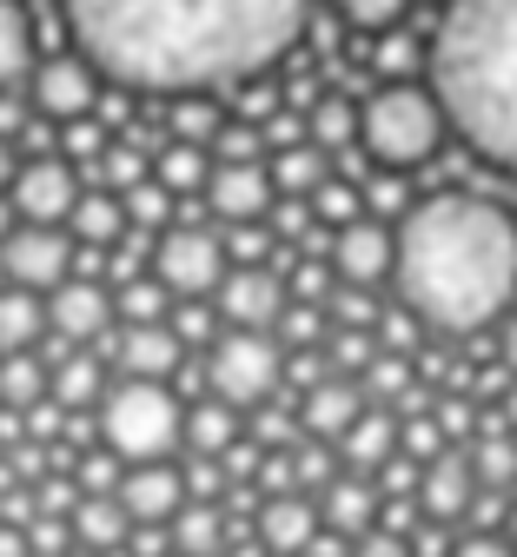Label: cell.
Instances as JSON below:
<instances>
[{
    "label": "cell",
    "instance_id": "1",
    "mask_svg": "<svg viewBox=\"0 0 517 557\" xmlns=\"http://www.w3.org/2000/svg\"><path fill=\"white\" fill-rule=\"evenodd\" d=\"M73 47L133 94H219L259 81L306 34L312 0H60Z\"/></svg>",
    "mask_w": 517,
    "mask_h": 557
},
{
    "label": "cell",
    "instance_id": "2",
    "mask_svg": "<svg viewBox=\"0 0 517 557\" xmlns=\"http://www.w3.org/2000/svg\"><path fill=\"white\" fill-rule=\"evenodd\" d=\"M398 306L445 338L504 325L517 306V213L491 193H424L398 220Z\"/></svg>",
    "mask_w": 517,
    "mask_h": 557
},
{
    "label": "cell",
    "instance_id": "3",
    "mask_svg": "<svg viewBox=\"0 0 517 557\" xmlns=\"http://www.w3.org/2000/svg\"><path fill=\"white\" fill-rule=\"evenodd\" d=\"M424 87L465 147L517 173V0H452L424 40Z\"/></svg>",
    "mask_w": 517,
    "mask_h": 557
},
{
    "label": "cell",
    "instance_id": "4",
    "mask_svg": "<svg viewBox=\"0 0 517 557\" xmlns=\"http://www.w3.org/2000/svg\"><path fill=\"white\" fill-rule=\"evenodd\" d=\"M445 133H452L445 107H438V94L418 87V81H379L358 100V147L372 153L379 173L424 166L438 147H445Z\"/></svg>",
    "mask_w": 517,
    "mask_h": 557
},
{
    "label": "cell",
    "instance_id": "5",
    "mask_svg": "<svg viewBox=\"0 0 517 557\" xmlns=\"http://www.w3.org/2000/svg\"><path fill=\"white\" fill-rule=\"evenodd\" d=\"M94 438L120 465H160L186 445V398L160 379H120L94 411Z\"/></svg>",
    "mask_w": 517,
    "mask_h": 557
},
{
    "label": "cell",
    "instance_id": "6",
    "mask_svg": "<svg viewBox=\"0 0 517 557\" xmlns=\"http://www.w3.org/2000/svg\"><path fill=\"white\" fill-rule=\"evenodd\" d=\"M279 385H285V345L272 332H219V345L206 352V392L212 398L259 411V405H272Z\"/></svg>",
    "mask_w": 517,
    "mask_h": 557
},
{
    "label": "cell",
    "instance_id": "7",
    "mask_svg": "<svg viewBox=\"0 0 517 557\" xmlns=\"http://www.w3.org/2000/svg\"><path fill=\"white\" fill-rule=\"evenodd\" d=\"M226 233H206V226H173L153 239V278L173 293V299H212L226 286Z\"/></svg>",
    "mask_w": 517,
    "mask_h": 557
},
{
    "label": "cell",
    "instance_id": "8",
    "mask_svg": "<svg viewBox=\"0 0 517 557\" xmlns=\"http://www.w3.org/2000/svg\"><path fill=\"white\" fill-rule=\"evenodd\" d=\"M73 259H81V246H73L66 226H14L8 246H0V278L27 293H60L73 278Z\"/></svg>",
    "mask_w": 517,
    "mask_h": 557
},
{
    "label": "cell",
    "instance_id": "9",
    "mask_svg": "<svg viewBox=\"0 0 517 557\" xmlns=\"http://www.w3.org/2000/svg\"><path fill=\"white\" fill-rule=\"evenodd\" d=\"M100 66L73 47V53H47L40 66H34V81H27V94H34V113L40 120H60V126H73V120H94V107H100Z\"/></svg>",
    "mask_w": 517,
    "mask_h": 557
},
{
    "label": "cell",
    "instance_id": "10",
    "mask_svg": "<svg viewBox=\"0 0 517 557\" xmlns=\"http://www.w3.org/2000/svg\"><path fill=\"white\" fill-rule=\"evenodd\" d=\"M81 166H73L66 153H40L34 166H21L14 173V213H21V226H66L73 220V206H81Z\"/></svg>",
    "mask_w": 517,
    "mask_h": 557
},
{
    "label": "cell",
    "instance_id": "11",
    "mask_svg": "<svg viewBox=\"0 0 517 557\" xmlns=\"http://www.w3.org/2000/svg\"><path fill=\"white\" fill-rule=\"evenodd\" d=\"M219 319H226V332H279L292 293H285V272L279 265H233L226 286L212 293Z\"/></svg>",
    "mask_w": 517,
    "mask_h": 557
},
{
    "label": "cell",
    "instance_id": "12",
    "mask_svg": "<svg viewBox=\"0 0 517 557\" xmlns=\"http://www.w3.org/2000/svg\"><path fill=\"white\" fill-rule=\"evenodd\" d=\"M332 278L338 286H358V293H372L379 278H392L398 272V226H385V220H352V226H338L332 233Z\"/></svg>",
    "mask_w": 517,
    "mask_h": 557
},
{
    "label": "cell",
    "instance_id": "13",
    "mask_svg": "<svg viewBox=\"0 0 517 557\" xmlns=\"http://www.w3.org/2000/svg\"><path fill=\"white\" fill-rule=\"evenodd\" d=\"M186 505H193L186 465H173V458H160V465H126V478H120V511L133 524H173Z\"/></svg>",
    "mask_w": 517,
    "mask_h": 557
},
{
    "label": "cell",
    "instance_id": "14",
    "mask_svg": "<svg viewBox=\"0 0 517 557\" xmlns=\"http://www.w3.org/2000/svg\"><path fill=\"white\" fill-rule=\"evenodd\" d=\"M47 319H53V338L81 352V345H94V338H107L120 325L113 286H100V278H66V286L47 299Z\"/></svg>",
    "mask_w": 517,
    "mask_h": 557
},
{
    "label": "cell",
    "instance_id": "15",
    "mask_svg": "<svg viewBox=\"0 0 517 557\" xmlns=\"http://www.w3.org/2000/svg\"><path fill=\"white\" fill-rule=\"evenodd\" d=\"M206 206H212V220H219V226H259V220H272L279 193H272L266 160H259V166H212Z\"/></svg>",
    "mask_w": 517,
    "mask_h": 557
},
{
    "label": "cell",
    "instance_id": "16",
    "mask_svg": "<svg viewBox=\"0 0 517 557\" xmlns=\"http://www.w3.org/2000/svg\"><path fill=\"white\" fill-rule=\"evenodd\" d=\"M372 411V398H365L358 379H319L312 392H299V432L319 438V445H345V432L358 425V418Z\"/></svg>",
    "mask_w": 517,
    "mask_h": 557
},
{
    "label": "cell",
    "instance_id": "17",
    "mask_svg": "<svg viewBox=\"0 0 517 557\" xmlns=\"http://www.w3.org/2000/svg\"><path fill=\"white\" fill-rule=\"evenodd\" d=\"M253 537H259L272 557H312V544L325 537L319 498H306V492H292V498H259Z\"/></svg>",
    "mask_w": 517,
    "mask_h": 557
},
{
    "label": "cell",
    "instance_id": "18",
    "mask_svg": "<svg viewBox=\"0 0 517 557\" xmlns=\"http://www.w3.org/2000/svg\"><path fill=\"white\" fill-rule=\"evenodd\" d=\"M478 492H484V484H478V471H471V451H445V458L424 465L418 511H424L431 524H458V518H471Z\"/></svg>",
    "mask_w": 517,
    "mask_h": 557
},
{
    "label": "cell",
    "instance_id": "19",
    "mask_svg": "<svg viewBox=\"0 0 517 557\" xmlns=\"http://www.w3.org/2000/svg\"><path fill=\"white\" fill-rule=\"evenodd\" d=\"M113 366H120V379H180V366H186V345H180V332L173 325H120L113 332Z\"/></svg>",
    "mask_w": 517,
    "mask_h": 557
},
{
    "label": "cell",
    "instance_id": "20",
    "mask_svg": "<svg viewBox=\"0 0 517 557\" xmlns=\"http://www.w3.org/2000/svg\"><path fill=\"white\" fill-rule=\"evenodd\" d=\"M319 518H325L332 537L358 544L365 531H379V518H385V492H379L372 478H358V471H338L325 492H319Z\"/></svg>",
    "mask_w": 517,
    "mask_h": 557
},
{
    "label": "cell",
    "instance_id": "21",
    "mask_svg": "<svg viewBox=\"0 0 517 557\" xmlns=\"http://www.w3.org/2000/svg\"><path fill=\"white\" fill-rule=\"evenodd\" d=\"M405 451V418H392L385 405H372L358 418V425L345 432V445H338V458H345V471H358V478H379L392 458Z\"/></svg>",
    "mask_w": 517,
    "mask_h": 557
},
{
    "label": "cell",
    "instance_id": "22",
    "mask_svg": "<svg viewBox=\"0 0 517 557\" xmlns=\"http://www.w3.org/2000/svg\"><path fill=\"white\" fill-rule=\"evenodd\" d=\"M66 233H73V246H81V252H113L133 233L126 226V199L107 193V186H87L81 206H73V220H66Z\"/></svg>",
    "mask_w": 517,
    "mask_h": 557
},
{
    "label": "cell",
    "instance_id": "23",
    "mask_svg": "<svg viewBox=\"0 0 517 557\" xmlns=\"http://www.w3.org/2000/svg\"><path fill=\"white\" fill-rule=\"evenodd\" d=\"M239 438H246V425H239V405L212 398V392L186 405V451H193V458H226Z\"/></svg>",
    "mask_w": 517,
    "mask_h": 557
},
{
    "label": "cell",
    "instance_id": "24",
    "mask_svg": "<svg viewBox=\"0 0 517 557\" xmlns=\"http://www.w3.org/2000/svg\"><path fill=\"white\" fill-rule=\"evenodd\" d=\"M47 332H53V319H47V293L0 286V359H8V352H34Z\"/></svg>",
    "mask_w": 517,
    "mask_h": 557
},
{
    "label": "cell",
    "instance_id": "25",
    "mask_svg": "<svg viewBox=\"0 0 517 557\" xmlns=\"http://www.w3.org/2000/svg\"><path fill=\"white\" fill-rule=\"evenodd\" d=\"M107 392H113V385H107V366H100L94 352H73V345H60V359H53V405H66V411H100Z\"/></svg>",
    "mask_w": 517,
    "mask_h": 557
},
{
    "label": "cell",
    "instance_id": "26",
    "mask_svg": "<svg viewBox=\"0 0 517 557\" xmlns=\"http://www.w3.org/2000/svg\"><path fill=\"white\" fill-rule=\"evenodd\" d=\"M34 66H40V53H34V21H27V8H21V0H0V94L27 87Z\"/></svg>",
    "mask_w": 517,
    "mask_h": 557
},
{
    "label": "cell",
    "instance_id": "27",
    "mask_svg": "<svg viewBox=\"0 0 517 557\" xmlns=\"http://www.w3.org/2000/svg\"><path fill=\"white\" fill-rule=\"evenodd\" d=\"M266 173H272V193H279V199H312V193L332 180V153L312 147V139H306V147H279V153L266 160Z\"/></svg>",
    "mask_w": 517,
    "mask_h": 557
},
{
    "label": "cell",
    "instance_id": "28",
    "mask_svg": "<svg viewBox=\"0 0 517 557\" xmlns=\"http://www.w3.org/2000/svg\"><path fill=\"white\" fill-rule=\"evenodd\" d=\"M153 180H160L173 199H206V186H212V153H206V147H186V139H160Z\"/></svg>",
    "mask_w": 517,
    "mask_h": 557
},
{
    "label": "cell",
    "instance_id": "29",
    "mask_svg": "<svg viewBox=\"0 0 517 557\" xmlns=\"http://www.w3.org/2000/svg\"><path fill=\"white\" fill-rule=\"evenodd\" d=\"M233 544V524L219 505H186L173 518V557H226Z\"/></svg>",
    "mask_w": 517,
    "mask_h": 557
},
{
    "label": "cell",
    "instance_id": "30",
    "mask_svg": "<svg viewBox=\"0 0 517 557\" xmlns=\"http://www.w3.org/2000/svg\"><path fill=\"white\" fill-rule=\"evenodd\" d=\"M53 398V366L40 352H8L0 359V405L8 411H34Z\"/></svg>",
    "mask_w": 517,
    "mask_h": 557
},
{
    "label": "cell",
    "instance_id": "31",
    "mask_svg": "<svg viewBox=\"0 0 517 557\" xmlns=\"http://www.w3.org/2000/svg\"><path fill=\"white\" fill-rule=\"evenodd\" d=\"M73 537H81V550L107 557L133 537V518L120 511V498H81V511H73Z\"/></svg>",
    "mask_w": 517,
    "mask_h": 557
},
{
    "label": "cell",
    "instance_id": "32",
    "mask_svg": "<svg viewBox=\"0 0 517 557\" xmlns=\"http://www.w3.org/2000/svg\"><path fill=\"white\" fill-rule=\"evenodd\" d=\"M219 133H226V113H219L212 94H180V100H167V139H186V147H206V153H212Z\"/></svg>",
    "mask_w": 517,
    "mask_h": 557
},
{
    "label": "cell",
    "instance_id": "33",
    "mask_svg": "<svg viewBox=\"0 0 517 557\" xmlns=\"http://www.w3.org/2000/svg\"><path fill=\"white\" fill-rule=\"evenodd\" d=\"M306 133H312V147H325V153L358 147V100H345V94H319V100L306 107Z\"/></svg>",
    "mask_w": 517,
    "mask_h": 557
},
{
    "label": "cell",
    "instance_id": "34",
    "mask_svg": "<svg viewBox=\"0 0 517 557\" xmlns=\"http://www.w3.org/2000/svg\"><path fill=\"white\" fill-rule=\"evenodd\" d=\"M173 306H180V299L160 286L153 272H139V278H126V286H113V312H120V325H167Z\"/></svg>",
    "mask_w": 517,
    "mask_h": 557
},
{
    "label": "cell",
    "instance_id": "35",
    "mask_svg": "<svg viewBox=\"0 0 517 557\" xmlns=\"http://www.w3.org/2000/svg\"><path fill=\"white\" fill-rule=\"evenodd\" d=\"M471 471L484 492H517V438L504 425H491L478 445H471Z\"/></svg>",
    "mask_w": 517,
    "mask_h": 557
},
{
    "label": "cell",
    "instance_id": "36",
    "mask_svg": "<svg viewBox=\"0 0 517 557\" xmlns=\"http://www.w3.org/2000/svg\"><path fill=\"white\" fill-rule=\"evenodd\" d=\"M120 199H126V226H133L139 239H160V233H173L180 199H173L160 180H146V186H133V193H120Z\"/></svg>",
    "mask_w": 517,
    "mask_h": 557
},
{
    "label": "cell",
    "instance_id": "37",
    "mask_svg": "<svg viewBox=\"0 0 517 557\" xmlns=\"http://www.w3.org/2000/svg\"><path fill=\"white\" fill-rule=\"evenodd\" d=\"M312 220H319L325 233H338V226L365 220V193H358L352 180H325V186L312 193Z\"/></svg>",
    "mask_w": 517,
    "mask_h": 557
},
{
    "label": "cell",
    "instance_id": "38",
    "mask_svg": "<svg viewBox=\"0 0 517 557\" xmlns=\"http://www.w3.org/2000/svg\"><path fill=\"white\" fill-rule=\"evenodd\" d=\"M338 14H345V27H358V34H392V27L411 14V0H338Z\"/></svg>",
    "mask_w": 517,
    "mask_h": 557
},
{
    "label": "cell",
    "instance_id": "39",
    "mask_svg": "<svg viewBox=\"0 0 517 557\" xmlns=\"http://www.w3.org/2000/svg\"><path fill=\"white\" fill-rule=\"evenodd\" d=\"M424 53H431V47H418L411 34H398V27H392V34H379V74H385V81H405Z\"/></svg>",
    "mask_w": 517,
    "mask_h": 557
},
{
    "label": "cell",
    "instance_id": "40",
    "mask_svg": "<svg viewBox=\"0 0 517 557\" xmlns=\"http://www.w3.org/2000/svg\"><path fill=\"white\" fill-rule=\"evenodd\" d=\"M452 557H517V544H510V531H465L452 544Z\"/></svg>",
    "mask_w": 517,
    "mask_h": 557
},
{
    "label": "cell",
    "instance_id": "41",
    "mask_svg": "<svg viewBox=\"0 0 517 557\" xmlns=\"http://www.w3.org/2000/svg\"><path fill=\"white\" fill-rule=\"evenodd\" d=\"M352 557H418V550H411V537H398V531L379 524V531H365V537L352 544Z\"/></svg>",
    "mask_w": 517,
    "mask_h": 557
},
{
    "label": "cell",
    "instance_id": "42",
    "mask_svg": "<svg viewBox=\"0 0 517 557\" xmlns=\"http://www.w3.org/2000/svg\"><path fill=\"white\" fill-rule=\"evenodd\" d=\"M21 126H27V107H21L14 94H0V139H14Z\"/></svg>",
    "mask_w": 517,
    "mask_h": 557
},
{
    "label": "cell",
    "instance_id": "43",
    "mask_svg": "<svg viewBox=\"0 0 517 557\" xmlns=\"http://www.w3.org/2000/svg\"><path fill=\"white\" fill-rule=\"evenodd\" d=\"M504 372H517V312L504 319Z\"/></svg>",
    "mask_w": 517,
    "mask_h": 557
},
{
    "label": "cell",
    "instance_id": "44",
    "mask_svg": "<svg viewBox=\"0 0 517 557\" xmlns=\"http://www.w3.org/2000/svg\"><path fill=\"white\" fill-rule=\"evenodd\" d=\"M0 186H14V153H8V139H0ZM8 199V193H0Z\"/></svg>",
    "mask_w": 517,
    "mask_h": 557
},
{
    "label": "cell",
    "instance_id": "45",
    "mask_svg": "<svg viewBox=\"0 0 517 557\" xmlns=\"http://www.w3.org/2000/svg\"><path fill=\"white\" fill-rule=\"evenodd\" d=\"M510 544H517V498H510Z\"/></svg>",
    "mask_w": 517,
    "mask_h": 557
},
{
    "label": "cell",
    "instance_id": "46",
    "mask_svg": "<svg viewBox=\"0 0 517 557\" xmlns=\"http://www.w3.org/2000/svg\"><path fill=\"white\" fill-rule=\"evenodd\" d=\"M66 557H94V550H66Z\"/></svg>",
    "mask_w": 517,
    "mask_h": 557
}]
</instances>
